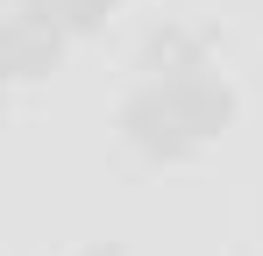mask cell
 <instances>
[{
  "instance_id": "6da1fadb",
  "label": "cell",
  "mask_w": 263,
  "mask_h": 256,
  "mask_svg": "<svg viewBox=\"0 0 263 256\" xmlns=\"http://www.w3.org/2000/svg\"><path fill=\"white\" fill-rule=\"evenodd\" d=\"M235 121V93L214 71H192V79H149L121 107V135L149 164H178L192 150H206L220 128Z\"/></svg>"
},
{
  "instance_id": "7a4b0ae2",
  "label": "cell",
  "mask_w": 263,
  "mask_h": 256,
  "mask_svg": "<svg viewBox=\"0 0 263 256\" xmlns=\"http://www.w3.org/2000/svg\"><path fill=\"white\" fill-rule=\"evenodd\" d=\"M57 57H64V29H50L43 14H0V85L50 79Z\"/></svg>"
},
{
  "instance_id": "3957f363",
  "label": "cell",
  "mask_w": 263,
  "mask_h": 256,
  "mask_svg": "<svg viewBox=\"0 0 263 256\" xmlns=\"http://www.w3.org/2000/svg\"><path fill=\"white\" fill-rule=\"evenodd\" d=\"M142 64L157 79H192V71H206V43L192 36V29H157V36L142 43Z\"/></svg>"
},
{
  "instance_id": "277c9868",
  "label": "cell",
  "mask_w": 263,
  "mask_h": 256,
  "mask_svg": "<svg viewBox=\"0 0 263 256\" xmlns=\"http://www.w3.org/2000/svg\"><path fill=\"white\" fill-rule=\"evenodd\" d=\"M29 14H43L50 29H64V36H92L107 14H114V0H22Z\"/></svg>"
},
{
  "instance_id": "5b68a950",
  "label": "cell",
  "mask_w": 263,
  "mask_h": 256,
  "mask_svg": "<svg viewBox=\"0 0 263 256\" xmlns=\"http://www.w3.org/2000/svg\"><path fill=\"white\" fill-rule=\"evenodd\" d=\"M86 256H121V249H114V242H92V249H86Z\"/></svg>"
}]
</instances>
